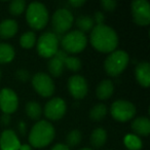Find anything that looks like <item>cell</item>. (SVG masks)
Here are the masks:
<instances>
[{
  "mask_svg": "<svg viewBox=\"0 0 150 150\" xmlns=\"http://www.w3.org/2000/svg\"><path fill=\"white\" fill-rule=\"evenodd\" d=\"M91 43L97 50L112 52L118 45V36L111 27L107 25H95L91 33Z\"/></svg>",
  "mask_w": 150,
  "mask_h": 150,
  "instance_id": "6da1fadb",
  "label": "cell"
},
{
  "mask_svg": "<svg viewBox=\"0 0 150 150\" xmlns=\"http://www.w3.org/2000/svg\"><path fill=\"white\" fill-rule=\"evenodd\" d=\"M54 138V127L46 120H40L33 125L29 134V141L33 147L47 146Z\"/></svg>",
  "mask_w": 150,
  "mask_h": 150,
  "instance_id": "7a4b0ae2",
  "label": "cell"
},
{
  "mask_svg": "<svg viewBox=\"0 0 150 150\" xmlns=\"http://www.w3.org/2000/svg\"><path fill=\"white\" fill-rule=\"evenodd\" d=\"M26 19L32 28L36 30L43 29L48 22V11L45 5L37 1L31 2L28 5Z\"/></svg>",
  "mask_w": 150,
  "mask_h": 150,
  "instance_id": "3957f363",
  "label": "cell"
},
{
  "mask_svg": "<svg viewBox=\"0 0 150 150\" xmlns=\"http://www.w3.org/2000/svg\"><path fill=\"white\" fill-rule=\"evenodd\" d=\"M129 61V54L125 50H113L105 60V70L111 76H117L127 68Z\"/></svg>",
  "mask_w": 150,
  "mask_h": 150,
  "instance_id": "277c9868",
  "label": "cell"
},
{
  "mask_svg": "<svg viewBox=\"0 0 150 150\" xmlns=\"http://www.w3.org/2000/svg\"><path fill=\"white\" fill-rule=\"evenodd\" d=\"M86 43H88V39L86 34L80 32L79 30H74L65 34L61 40V44L65 52H72V54L80 52L82 50H84Z\"/></svg>",
  "mask_w": 150,
  "mask_h": 150,
  "instance_id": "5b68a950",
  "label": "cell"
},
{
  "mask_svg": "<svg viewBox=\"0 0 150 150\" xmlns=\"http://www.w3.org/2000/svg\"><path fill=\"white\" fill-rule=\"evenodd\" d=\"M59 50L58 35L52 32L41 34L37 41V52L43 58H52Z\"/></svg>",
  "mask_w": 150,
  "mask_h": 150,
  "instance_id": "8992f818",
  "label": "cell"
},
{
  "mask_svg": "<svg viewBox=\"0 0 150 150\" xmlns=\"http://www.w3.org/2000/svg\"><path fill=\"white\" fill-rule=\"evenodd\" d=\"M111 115L118 121H127L136 114V107L133 103L125 100H117L112 103L110 108Z\"/></svg>",
  "mask_w": 150,
  "mask_h": 150,
  "instance_id": "52a82bcc",
  "label": "cell"
},
{
  "mask_svg": "<svg viewBox=\"0 0 150 150\" xmlns=\"http://www.w3.org/2000/svg\"><path fill=\"white\" fill-rule=\"evenodd\" d=\"M74 21L73 15L70 11L67 8H59L54 11L52 16V27L56 32V35L58 34H64L71 28Z\"/></svg>",
  "mask_w": 150,
  "mask_h": 150,
  "instance_id": "ba28073f",
  "label": "cell"
},
{
  "mask_svg": "<svg viewBox=\"0 0 150 150\" xmlns=\"http://www.w3.org/2000/svg\"><path fill=\"white\" fill-rule=\"evenodd\" d=\"M32 86L42 97H50L54 92V84L52 77L44 72H38L32 78Z\"/></svg>",
  "mask_w": 150,
  "mask_h": 150,
  "instance_id": "9c48e42d",
  "label": "cell"
},
{
  "mask_svg": "<svg viewBox=\"0 0 150 150\" xmlns=\"http://www.w3.org/2000/svg\"><path fill=\"white\" fill-rule=\"evenodd\" d=\"M133 20L139 26H147L150 23V5L146 0H135L132 2Z\"/></svg>",
  "mask_w": 150,
  "mask_h": 150,
  "instance_id": "30bf717a",
  "label": "cell"
},
{
  "mask_svg": "<svg viewBox=\"0 0 150 150\" xmlns=\"http://www.w3.org/2000/svg\"><path fill=\"white\" fill-rule=\"evenodd\" d=\"M19 105L18 96L11 88H2L0 91V109L4 114L15 112Z\"/></svg>",
  "mask_w": 150,
  "mask_h": 150,
  "instance_id": "8fae6325",
  "label": "cell"
},
{
  "mask_svg": "<svg viewBox=\"0 0 150 150\" xmlns=\"http://www.w3.org/2000/svg\"><path fill=\"white\" fill-rule=\"evenodd\" d=\"M66 112V103L62 98H54L50 100L44 107V114L48 119L58 120L62 118Z\"/></svg>",
  "mask_w": 150,
  "mask_h": 150,
  "instance_id": "7c38bea8",
  "label": "cell"
},
{
  "mask_svg": "<svg viewBox=\"0 0 150 150\" xmlns=\"http://www.w3.org/2000/svg\"><path fill=\"white\" fill-rule=\"evenodd\" d=\"M68 90L75 99H82L88 91L86 78L80 75H73L68 80Z\"/></svg>",
  "mask_w": 150,
  "mask_h": 150,
  "instance_id": "4fadbf2b",
  "label": "cell"
},
{
  "mask_svg": "<svg viewBox=\"0 0 150 150\" xmlns=\"http://www.w3.org/2000/svg\"><path fill=\"white\" fill-rule=\"evenodd\" d=\"M20 143L18 136L13 129H5L0 136V148L2 150H20Z\"/></svg>",
  "mask_w": 150,
  "mask_h": 150,
  "instance_id": "5bb4252c",
  "label": "cell"
},
{
  "mask_svg": "<svg viewBox=\"0 0 150 150\" xmlns=\"http://www.w3.org/2000/svg\"><path fill=\"white\" fill-rule=\"evenodd\" d=\"M66 52L63 50H58L54 57L48 61V71L52 76H60L64 70V58Z\"/></svg>",
  "mask_w": 150,
  "mask_h": 150,
  "instance_id": "9a60e30c",
  "label": "cell"
},
{
  "mask_svg": "<svg viewBox=\"0 0 150 150\" xmlns=\"http://www.w3.org/2000/svg\"><path fill=\"white\" fill-rule=\"evenodd\" d=\"M136 78L142 86L150 84V65L148 62H141L136 66Z\"/></svg>",
  "mask_w": 150,
  "mask_h": 150,
  "instance_id": "2e32d148",
  "label": "cell"
},
{
  "mask_svg": "<svg viewBox=\"0 0 150 150\" xmlns=\"http://www.w3.org/2000/svg\"><path fill=\"white\" fill-rule=\"evenodd\" d=\"M18 23L13 19H6L0 23V37L7 39L18 32Z\"/></svg>",
  "mask_w": 150,
  "mask_h": 150,
  "instance_id": "e0dca14e",
  "label": "cell"
},
{
  "mask_svg": "<svg viewBox=\"0 0 150 150\" xmlns=\"http://www.w3.org/2000/svg\"><path fill=\"white\" fill-rule=\"evenodd\" d=\"M132 129L140 136H148L150 133V120L147 117H138L132 122Z\"/></svg>",
  "mask_w": 150,
  "mask_h": 150,
  "instance_id": "ac0fdd59",
  "label": "cell"
},
{
  "mask_svg": "<svg viewBox=\"0 0 150 150\" xmlns=\"http://www.w3.org/2000/svg\"><path fill=\"white\" fill-rule=\"evenodd\" d=\"M113 91H114V86L112 81L109 79H105L99 83L96 90V94L100 100H107L112 96Z\"/></svg>",
  "mask_w": 150,
  "mask_h": 150,
  "instance_id": "d6986e66",
  "label": "cell"
},
{
  "mask_svg": "<svg viewBox=\"0 0 150 150\" xmlns=\"http://www.w3.org/2000/svg\"><path fill=\"white\" fill-rule=\"evenodd\" d=\"M107 140V133L104 129L102 127H97L96 129H94L91 135V144L94 147L100 148L105 144Z\"/></svg>",
  "mask_w": 150,
  "mask_h": 150,
  "instance_id": "ffe728a7",
  "label": "cell"
},
{
  "mask_svg": "<svg viewBox=\"0 0 150 150\" xmlns=\"http://www.w3.org/2000/svg\"><path fill=\"white\" fill-rule=\"evenodd\" d=\"M15 58V50L8 43H0V63H9Z\"/></svg>",
  "mask_w": 150,
  "mask_h": 150,
  "instance_id": "44dd1931",
  "label": "cell"
},
{
  "mask_svg": "<svg viewBox=\"0 0 150 150\" xmlns=\"http://www.w3.org/2000/svg\"><path fill=\"white\" fill-rule=\"evenodd\" d=\"M76 25L79 28V31L84 33V32H88L95 27L94 20L91 16H79L78 19L76 20Z\"/></svg>",
  "mask_w": 150,
  "mask_h": 150,
  "instance_id": "7402d4cb",
  "label": "cell"
},
{
  "mask_svg": "<svg viewBox=\"0 0 150 150\" xmlns=\"http://www.w3.org/2000/svg\"><path fill=\"white\" fill-rule=\"evenodd\" d=\"M26 112H27L28 116L32 119H39L41 116L42 109L41 106L38 104L35 101H31V102H28L26 105Z\"/></svg>",
  "mask_w": 150,
  "mask_h": 150,
  "instance_id": "603a6c76",
  "label": "cell"
},
{
  "mask_svg": "<svg viewBox=\"0 0 150 150\" xmlns=\"http://www.w3.org/2000/svg\"><path fill=\"white\" fill-rule=\"evenodd\" d=\"M107 114V106L105 104H97L91 109L90 116L93 120H101Z\"/></svg>",
  "mask_w": 150,
  "mask_h": 150,
  "instance_id": "cb8c5ba5",
  "label": "cell"
},
{
  "mask_svg": "<svg viewBox=\"0 0 150 150\" xmlns=\"http://www.w3.org/2000/svg\"><path fill=\"white\" fill-rule=\"evenodd\" d=\"M125 145L129 150H140L142 148V141L136 135H127L125 137Z\"/></svg>",
  "mask_w": 150,
  "mask_h": 150,
  "instance_id": "d4e9b609",
  "label": "cell"
},
{
  "mask_svg": "<svg viewBox=\"0 0 150 150\" xmlns=\"http://www.w3.org/2000/svg\"><path fill=\"white\" fill-rule=\"evenodd\" d=\"M36 42V36L35 33L32 31L25 32L20 38V43L24 48H31L34 46Z\"/></svg>",
  "mask_w": 150,
  "mask_h": 150,
  "instance_id": "484cf974",
  "label": "cell"
},
{
  "mask_svg": "<svg viewBox=\"0 0 150 150\" xmlns=\"http://www.w3.org/2000/svg\"><path fill=\"white\" fill-rule=\"evenodd\" d=\"M64 67H67L69 70L76 72L81 68V61L76 57L66 54V57L64 58Z\"/></svg>",
  "mask_w": 150,
  "mask_h": 150,
  "instance_id": "4316f807",
  "label": "cell"
},
{
  "mask_svg": "<svg viewBox=\"0 0 150 150\" xmlns=\"http://www.w3.org/2000/svg\"><path fill=\"white\" fill-rule=\"evenodd\" d=\"M81 141V133L79 129H73L67 135L66 142L68 147H74V146L78 145Z\"/></svg>",
  "mask_w": 150,
  "mask_h": 150,
  "instance_id": "83f0119b",
  "label": "cell"
},
{
  "mask_svg": "<svg viewBox=\"0 0 150 150\" xmlns=\"http://www.w3.org/2000/svg\"><path fill=\"white\" fill-rule=\"evenodd\" d=\"M9 11L13 16H19L25 11L26 8V2L24 0H13L9 4Z\"/></svg>",
  "mask_w": 150,
  "mask_h": 150,
  "instance_id": "f1b7e54d",
  "label": "cell"
},
{
  "mask_svg": "<svg viewBox=\"0 0 150 150\" xmlns=\"http://www.w3.org/2000/svg\"><path fill=\"white\" fill-rule=\"evenodd\" d=\"M16 76H17L18 79L21 80L22 82H25L29 79L30 74L27 70H25V69H20V70H18L17 72H16Z\"/></svg>",
  "mask_w": 150,
  "mask_h": 150,
  "instance_id": "f546056e",
  "label": "cell"
},
{
  "mask_svg": "<svg viewBox=\"0 0 150 150\" xmlns=\"http://www.w3.org/2000/svg\"><path fill=\"white\" fill-rule=\"evenodd\" d=\"M101 5H102L105 11H111L116 7L117 2L116 1H113V0H103V1H101Z\"/></svg>",
  "mask_w": 150,
  "mask_h": 150,
  "instance_id": "4dcf8cb0",
  "label": "cell"
},
{
  "mask_svg": "<svg viewBox=\"0 0 150 150\" xmlns=\"http://www.w3.org/2000/svg\"><path fill=\"white\" fill-rule=\"evenodd\" d=\"M94 23H96L97 25H103L104 24V13H101V11H97L96 13H95L94 16Z\"/></svg>",
  "mask_w": 150,
  "mask_h": 150,
  "instance_id": "1f68e13d",
  "label": "cell"
},
{
  "mask_svg": "<svg viewBox=\"0 0 150 150\" xmlns=\"http://www.w3.org/2000/svg\"><path fill=\"white\" fill-rule=\"evenodd\" d=\"M68 3L70 5H72L73 7H78V6H81L82 4H84L86 1H83V0H70Z\"/></svg>",
  "mask_w": 150,
  "mask_h": 150,
  "instance_id": "d6a6232c",
  "label": "cell"
},
{
  "mask_svg": "<svg viewBox=\"0 0 150 150\" xmlns=\"http://www.w3.org/2000/svg\"><path fill=\"white\" fill-rule=\"evenodd\" d=\"M52 150H70V148H69L66 144L59 143V144H57V145H54V147L52 148Z\"/></svg>",
  "mask_w": 150,
  "mask_h": 150,
  "instance_id": "836d02e7",
  "label": "cell"
},
{
  "mask_svg": "<svg viewBox=\"0 0 150 150\" xmlns=\"http://www.w3.org/2000/svg\"><path fill=\"white\" fill-rule=\"evenodd\" d=\"M1 120H2V122L4 123V125H8L9 121H11V116H9V114H3L2 117H1Z\"/></svg>",
  "mask_w": 150,
  "mask_h": 150,
  "instance_id": "e575fe53",
  "label": "cell"
},
{
  "mask_svg": "<svg viewBox=\"0 0 150 150\" xmlns=\"http://www.w3.org/2000/svg\"><path fill=\"white\" fill-rule=\"evenodd\" d=\"M19 129L21 131L22 135H24V134H25V123H24L23 121H21V122L19 123Z\"/></svg>",
  "mask_w": 150,
  "mask_h": 150,
  "instance_id": "d590c367",
  "label": "cell"
},
{
  "mask_svg": "<svg viewBox=\"0 0 150 150\" xmlns=\"http://www.w3.org/2000/svg\"><path fill=\"white\" fill-rule=\"evenodd\" d=\"M20 150H31V147L29 145H21Z\"/></svg>",
  "mask_w": 150,
  "mask_h": 150,
  "instance_id": "8d00e7d4",
  "label": "cell"
},
{
  "mask_svg": "<svg viewBox=\"0 0 150 150\" xmlns=\"http://www.w3.org/2000/svg\"><path fill=\"white\" fill-rule=\"evenodd\" d=\"M80 150H93V149H91V148H83V149H80Z\"/></svg>",
  "mask_w": 150,
  "mask_h": 150,
  "instance_id": "74e56055",
  "label": "cell"
},
{
  "mask_svg": "<svg viewBox=\"0 0 150 150\" xmlns=\"http://www.w3.org/2000/svg\"><path fill=\"white\" fill-rule=\"evenodd\" d=\"M0 79H1V70H0Z\"/></svg>",
  "mask_w": 150,
  "mask_h": 150,
  "instance_id": "f35d334b",
  "label": "cell"
}]
</instances>
